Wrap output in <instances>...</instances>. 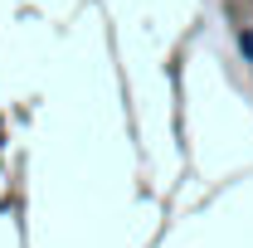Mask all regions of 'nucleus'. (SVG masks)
I'll use <instances>...</instances> for the list:
<instances>
[{
  "instance_id": "obj_1",
  "label": "nucleus",
  "mask_w": 253,
  "mask_h": 248,
  "mask_svg": "<svg viewBox=\"0 0 253 248\" xmlns=\"http://www.w3.org/2000/svg\"><path fill=\"white\" fill-rule=\"evenodd\" d=\"M239 44H244V54H249V59H253V34H244V39H239Z\"/></svg>"
}]
</instances>
